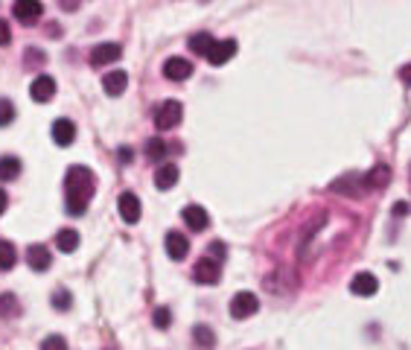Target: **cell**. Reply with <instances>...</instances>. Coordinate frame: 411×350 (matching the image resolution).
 Segmentation results:
<instances>
[{
	"label": "cell",
	"mask_w": 411,
	"mask_h": 350,
	"mask_svg": "<svg viewBox=\"0 0 411 350\" xmlns=\"http://www.w3.org/2000/svg\"><path fill=\"white\" fill-rule=\"evenodd\" d=\"M94 193H97V175L82 164L70 166L67 175H65V199H67L70 216H82L90 205V199H94Z\"/></svg>",
	"instance_id": "obj_1"
},
{
	"label": "cell",
	"mask_w": 411,
	"mask_h": 350,
	"mask_svg": "<svg viewBox=\"0 0 411 350\" xmlns=\"http://www.w3.org/2000/svg\"><path fill=\"white\" fill-rule=\"evenodd\" d=\"M181 117H184V109H181L178 100H163L158 109H155V126L161 132H170L181 123Z\"/></svg>",
	"instance_id": "obj_2"
},
{
	"label": "cell",
	"mask_w": 411,
	"mask_h": 350,
	"mask_svg": "<svg viewBox=\"0 0 411 350\" xmlns=\"http://www.w3.org/2000/svg\"><path fill=\"white\" fill-rule=\"evenodd\" d=\"M257 310H260V298H257L254 292H236L234 298H231V315L234 318H251Z\"/></svg>",
	"instance_id": "obj_3"
},
{
	"label": "cell",
	"mask_w": 411,
	"mask_h": 350,
	"mask_svg": "<svg viewBox=\"0 0 411 350\" xmlns=\"http://www.w3.org/2000/svg\"><path fill=\"white\" fill-rule=\"evenodd\" d=\"M219 263L213 260V257H202L199 263H195L193 269V280L195 283H202V286H213V283H219Z\"/></svg>",
	"instance_id": "obj_4"
},
{
	"label": "cell",
	"mask_w": 411,
	"mask_h": 350,
	"mask_svg": "<svg viewBox=\"0 0 411 350\" xmlns=\"http://www.w3.org/2000/svg\"><path fill=\"white\" fill-rule=\"evenodd\" d=\"M12 15L21 24H35L41 15H44V6H41V0H15V3H12Z\"/></svg>",
	"instance_id": "obj_5"
},
{
	"label": "cell",
	"mask_w": 411,
	"mask_h": 350,
	"mask_svg": "<svg viewBox=\"0 0 411 350\" xmlns=\"http://www.w3.org/2000/svg\"><path fill=\"white\" fill-rule=\"evenodd\" d=\"M120 56H123V47H120V44H114V41H108V44H99V47H94V50H90V65H94V67L114 65Z\"/></svg>",
	"instance_id": "obj_6"
},
{
	"label": "cell",
	"mask_w": 411,
	"mask_h": 350,
	"mask_svg": "<svg viewBox=\"0 0 411 350\" xmlns=\"http://www.w3.org/2000/svg\"><path fill=\"white\" fill-rule=\"evenodd\" d=\"M117 210H120V219L123 222H129V225H134V222H140V199H137L134 193H123L117 199Z\"/></svg>",
	"instance_id": "obj_7"
},
{
	"label": "cell",
	"mask_w": 411,
	"mask_h": 350,
	"mask_svg": "<svg viewBox=\"0 0 411 350\" xmlns=\"http://www.w3.org/2000/svg\"><path fill=\"white\" fill-rule=\"evenodd\" d=\"M163 76L166 79H172V82H184V79L193 76V65L187 62V58L172 56V58H166L163 62Z\"/></svg>",
	"instance_id": "obj_8"
},
{
	"label": "cell",
	"mask_w": 411,
	"mask_h": 350,
	"mask_svg": "<svg viewBox=\"0 0 411 350\" xmlns=\"http://www.w3.org/2000/svg\"><path fill=\"white\" fill-rule=\"evenodd\" d=\"M29 97H33L35 102H50L56 97V79L53 76H35L33 85H29Z\"/></svg>",
	"instance_id": "obj_9"
},
{
	"label": "cell",
	"mask_w": 411,
	"mask_h": 350,
	"mask_svg": "<svg viewBox=\"0 0 411 350\" xmlns=\"http://www.w3.org/2000/svg\"><path fill=\"white\" fill-rule=\"evenodd\" d=\"M163 246H166V254L172 257V260H184L187 251H190V239L187 234H181V231H170L163 239Z\"/></svg>",
	"instance_id": "obj_10"
},
{
	"label": "cell",
	"mask_w": 411,
	"mask_h": 350,
	"mask_svg": "<svg viewBox=\"0 0 411 350\" xmlns=\"http://www.w3.org/2000/svg\"><path fill=\"white\" fill-rule=\"evenodd\" d=\"M181 216H184V225L193 228V231H207V225H210V216L202 205H187L181 210Z\"/></svg>",
	"instance_id": "obj_11"
},
{
	"label": "cell",
	"mask_w": 411,
	"mask_h": 350,
	"mask_svg": "<svg viewBox=\"0 0 411 350\" xmlns=\"http://www.w3.org/2000/svg\"><path fill=\"white\" fill-rule=\"evenodd\" d=\"M376 289H379V280L371 275V271H359V275L350 280V292H353V295H362V298L376 295Z\"/></svg>",
	"instance_id": "obj_12"
},
{
	"label": "cell",
	"mask_w": 411,
	"mask_h": 350,
	"mask_svg": "<svg viewBox=\"0 0 411 350\" xmlns=\"http://www.w3.org/2000/svg\"><path fill=\"white\" fill-rule=\"evenodd\" d=\"M26 263L29 269H35V271H47L50 263H53V254L47 246H29L26 248Z\"/></svg>",
	"instance_id": "obj_13"
},
{
	"label": "cell",
	"mask_w": 411,
	"mask_h": 350,
	"mask_svg": "<svg viewBox=\"0 0 411 350\" xmlns=\"http://www.w3.org/2000/svg\"><path fill=\"white\" fill-rule=\"evenodd\" d=\"M234 56H236V41L234 38H225V41H216V47L210 50L207 62L210 65H227Z\"/></svg>",
	"instance_id": "obj_14"
},
{
	"label": "cell",
	"mask_w": 411,
	"mask_h": 350,
	"mask_svg": "<svg viewBox=\"0 0 411 350\" xmlns=\"http://www.w3.org/2000/svg\"><path fill=\"white\" fill-rule=\"evenodd\" d=\"M126 85H129L126 70H108L102 76V88H105V94L108 97H120L126 90Z\"/></svg>",
	"instance_id": "obj_15"
},
{
	"label": "cell",
	"mask_w": 411,
	"mask_h": 350,
	"mask_svg": "<svg viewBox=\"0 0 411 350\" xmlns=\"http://www.w3.org/2000/svg\"><path fill=\"white\" fill-rule=\"evenodd\" d=\"M388 181H391L388 164H376L371 173H364V187H368V190H385Z\"/></svg>",
	"instance_id": "obj_16"
},
{
	"label": "cell",
	"mask_w": 411,
	"mask_h": 350,
	"mask_svg": "<svg viewBox=\"0 0 411 350\" xmlns=\"http://www.w3.org/2000/svg\"><path fill=\"white\" fill-rule=\"evenodd\" d=\"M53 141L58 146H70L76 141V126L70 123L67 117H62V120H56V123H53Z\"/></svg>",
	"instance_id": "obj_17"
},
{
	"label": "cell",
	"mask_w": 411,
	"mask_h": 350,
	"mask_svg": "<svg viewBox=\"0 0 411 350\" xmlns=\"http://www.w3.org/2000/svg\"><path fill=\"white\" fill-rule=\"evenodd\" d=\"M178 184V166L175 164H161L155 173V187L158 190H170Z\"/></svg>",
	"instance_id": "obj_18"
},
{
	"label": "cell",
	"mask_w": 411,
	"mask_h": 350,
	"mask_svg": "<svg viewBox=\"0 0 411 350\" xmlns=\"http://www.w3.org/2000/svg\"><path fill=\"white\" fill-rule=\"evenodd\" d=\"M56 248L65 251V254L76 251V248H79V234H76L73 228H62V231L56 234Z\"/></svg>",
	"instance_id": "obj_19"
},
{
	"label": "cell",
	"mask_w": 411,
	"mask_h": 350,
	"mask_svg": "<svg viewBox=\"0 0 411 350\" xmlns=\"http://www.w3.org/2000/svg\"><path fill=\"white\" fill-rule=\"evenodd\" d=\"M216 47V41H213V35L210 33H195L193 38H190V50L195 53V56H210V50Z\"/></svg>",
	"instance_id": "obj_20"
},
{
	"label": "cell",
	"mask_w": 411,
	"mask_h": 350,
	"mask_svg": "<svg viewBox=\"0 0 411 350\" xmlns=\"http://www.w3.org/2000/svg\"><path fill=\"white\" fill-rule=\"evenodd\" d=\"M21 175V161L15 155H6L0 158V181H15Z\"/></svg>",
	"instance_id": "obj_21"
},
{
	"label": "cell",
	"mask_w": 411,
	"mask_h": 350,
	"mask_svg": "<svg viewBox=\"0 0 411 350\" xmlns=\"http://www.w3.org/2000/svg\"><path fill=\"white\" fill-rule=\"evenodd\" d=\"M15 263H18V251L9 239H0V271H9Z\"/></svg>",
	"instance_id": "obj_22"
},
{
	"label": "cell",
	"mask_w": 411,
	"mask_h": 350,
	"mask_svg": "<svg viewBox=\"0 0 411 350\" xmlns=\"http://www.w3.org/2000/svg\"><path fill=\"white\" fill-rule=\"evenodd\" d=\"M166 152H170V146H166V141H161V138H152V141H146V158H149V161L163 164Z\"/></svg>",
	"instance_id": "obj_23"
},
{
	"label": "cell",
	"mask_w": 411,
	"mask_h": 350,
	"mask_svg": "<svg viewBox=\"0 0 411 350\" xmlns=\"http://www.w3.org/2000/svg\"><path fill=\"white\" fill-rule=\"evenodd\" d=\"M18 298H15L12 292H3L0 295V318H15L18 315Z\"/></svg>",
	"instance_id": "obj_24"
},
{
	"label": "cell",
	"mask_w": 411,
	"mask_h": 350,
	"mask_svg": "<svg viewBox=\"0 0 411 350\" xmlns=\"http://www.w3.org/2000/svg\"><path fill=\"white\" fill-rule=\"evenodd\" d=\"M193 339L199 342V347H202V350H210V347H213V342H216V336L210 333V327H193Z\"/></svg>",
	"instance_id": "obj_25"
},
{
	"label": "cell",
	"mask_w": 411,
	"mask_h": 350,
	"mask_svg": "<svg viewBox=\"0 0 411 350\" xmlns=\"http://www.w3.org/2000/svg\"><path fill=\"white\" fill-rule=\"evenodd\" d=\"M15 120V105L9 100H0V126H9Z\"/></svg>",
	"instance_id": "obj_26"
},
{
	"label": "cell",
	"mask_w": 411,
	"mask_h": 350,
	"mask_svg": "<svg viewBox=\"0 0 411 350\" xmlns=\"http://www.w3.org/2000/svg\"><path fill=\"white\" fill-rule=\"evenodd\" d=\"M170 321H172V312L166 310V307H158L155 310V327L158 330H166V327H170Z\"/></svg>",
	"instance_id": "obj_27"
},
{
	"label": "cell",
	"mask_w": 411,
	"mask_h": 350,
	"mask_svg": "<svg viewBox=\"0 0 411 350\" xmlns=\"http://www.w3.org/2000/svg\"><path fill=\"white\" fill-rule=\"evenodd\" d=\"M41 350H67V342L62 336H47L41 342Z\"/></svg>",
	"instance_id": "obj_28"
},
{
	"label": "cell",
	"mask_w": 411,
	"mask_h": 350,
	"mask_svg": "<svg viewBox=\"0 0 411 350\" xmlns=\"http://www.w3.org/2000/svg\"><path fill=\"white\" fill-rule=\"evenodd\" d=\"M53 303H56V310H58V312L70 310V292H65V289H58V292L53 295Z\"/></svg>",
	"instance_id": "obj_29"
},
{
	"label": "cell",
	"mask_w": 411,
	"mask_h": 350,
	"mask_svg": "<svg viewBox=\"0 0 411 350\" xmlns=\"http://www.w3.org/2000/svg\"><path fill=\"white\" fill-rule=\"evenodd\" d=\"M207 257H213L216 263H222L225 260V242H210V246H207Z\"/></svg>",
	"instance_id": "obj_30"
},
{
	"label": "cell",
	"mask_w": 411,
	"mask_h": 350,
	"mask_svg": "<svg viewBox=\"0 0 411 350\" xmlns=\"http://www.w3.org/2000/svg\"><path fill=\"white\" fill-rule=\"evenodd\" d=\"M9 41H12V29H9L6 21H0V47H3V44H9Z\"/></svg>",
	"instance_id": "obj_31"
},
{
	"label": "cell",
	"mask_w": 411,
	"mask_h": 350,
	"mask_svg": "<svg viewBox=\"0 0 411 350\" xmlns=\"http://www.w3.org/2000/svg\"><path fill=\"white\" fill-rule=\"evenodd\" d=\"M82 0H58V6H62L65 12H73V9H79Z\"/></svg>",
	"instance_id": "obj_32"
},
{
	"label": "cell",
	"mask_w": 411,
	"mask_h": 350,
	"mask_svg": "<svg viewBox=\"0 0 411 350\" xmlns=\"http://www.w3.org/2000/svg\"><path fill=\"white\" fill-rule=\"evenodd\" d=\"M117 158L123 161V164H129V161H131V149H129V146H120V149H117Z\"/></svg>",
	"instance_id": "obj_33"
},
{
	"label": "cell",
	"mask_w": 411,
	"mask_h": 350,
	"mask_svg": "<svg viewBox=\"0 0 411 350\" xmlns=\"http://www.w3.org/2000/svg\"><path fill=\"white\" fill-rule=\"evenodd\" d=\"M405 213H408V205H405V202H397V205H394V216H405Z\"/></svg>",
	"instance_id": "obj_34"
},
{
	"label": "cell",
	"mask_w": 411,
	"mask_h": 350,
	"mask_svg": "<svg viewBox=\"0 0 411 350\" xmlns=\"http://www.w3.org/2000/svg\"><path fill=\"white\" fill-rule=\"evenodd\" d=\"M400 79H403V82H405V85L411 88V65H405V67L400 70Z\"/></svg>",
	"instance_id": "obj_35"
},
{
	"label": "cell",
	"mask_w": 411,
	"mask_h": 350,
	"mask_svg": "<svg viewBox=\"0 0 411 350\" xmlns=\"http://www.w3.org/2000/svg\"><path fill=\"white\" fill-rule=\"evenodd\" d=\"M6 205H9V199H6V190H0V216L6 213Z\"/></svg>",
	"instance_id": "obj_36"
}]
</instances>
